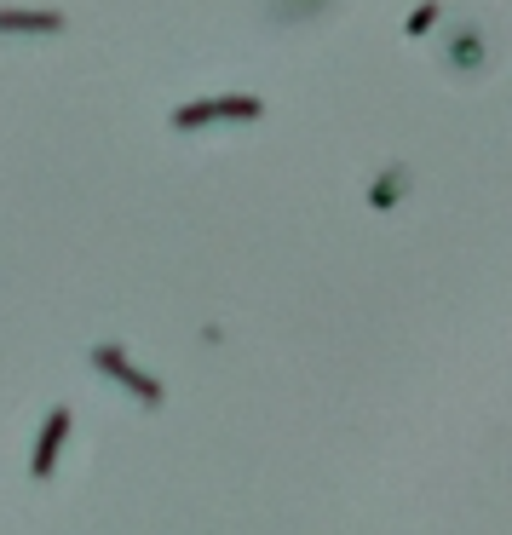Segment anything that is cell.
I'll list each match as a JSON object with an SVG mask.
<instances>
[{"label":"cell","instance_id":"obj_1","mask_svg":"<svg viewBox=\"0 0 512 535\" xmlns=\"http://www.w3.org/2000/svg\"><path fill=\"white\" fill-rule=\"evenodd\" d=\"M265 116V98L254 93H219V98H196L173 110V127H202V121H259Z\"/></svg>","mask_w":512,"mask_h":535},{"label":"cell","instance_id":"obj_2","mask_svg":"<svg viewBox=\"0 0 512 535\" xmlns=\"http://www.w3.org/2000/svg\"><path fill=\"white\" fill-rule=\"evenodd\" d=\"M93 369L116 374L121 386H127V392H139L144 403H162V386H156V380H150L144 369H133V363H127V357H121L116 346H98V351H93Z\"/></svg>","mask_w":512,"mask_h":535},{"label":"cell","instance_id":"obj_3","mask_svg":"<svg viewBox=\"0 0 512 535\" xmlns=\"http://www.w3.org/2000/svg\"><path fill=\"white\" fill-rule=\"evenodd\" d=\"M64 438H70V409L58 403L47 415V426H41V443H35V455H29V472L35 478H52V466H58V449H64Z\"/></svg>","mask_w":512,"mask_h":535},{"label":"cell","instance_id":"obj_4","mask_svg":"<svg viewBox=\"0 0 512 535\" xmlns=\"http://www.w3.org/2000/svg\"><path fill=\"white\" fill-rule=\"evenodd\" d=\"M64 18L58 12H18V6H0V35H58Z\"/></svg>","mask_w":512,"mask_h":535},{"label":"cell","instance_id":"obj_5","mask_svg":"<svg viewBox=\"0 0 512 535\" xmlns=\"http://www.w3.org/2000/svg\"><path fill=\"white\" fill-rule=\"evenodd\" d=\"M397 185H403V167H392V173L374 185V208H392V190H397Z\"/></svg>","mask_w":512,"mask_h":535},{"label":"cell","instance_id":"obj_6","mask_svg":"<svg viewBox=\"0 0 512 535\" xmlns=\"http://www.w3.org/2000/svg\"><path fill=\"white\" fill-rule=\"evenodd\" d=\"M432 18H438V6H432V0H426V6H420V12H415V18H409V29H415V35H420V29H426V24H432Z\"/></svg>","mask_w":512,"mask_h":535}]
</instances>
